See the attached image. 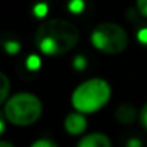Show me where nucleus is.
<instances>
[{
  "label": "nucleus",
  "mask_w": 147,
  "mask_h": 147,
  "mask_svg": "<svg viewBox=\"0 0 147 147\" xmlns=\"http://www.w3.org/2000/svg\"><path fill=\"white\" fill-rule=\"evenodd\" d=\"M80 40V29L66 19H51L43 22L36 33L38 49L48 56H58L69 52Z\"/></svg>",
  "instance_id": "nucleus-1"
},
{
  "label": "nucleus",
  "mask_w": 147,
  "mask_h": 147,
  "mask_svg": "<svg viewBox=\"0 0 147 147\" xmlns=\"http://www.w3.org/2000/svg\"><path fill=\"white\" fill-rule=\"evenodd\" d=\"M111 98V87L104 78H90L80 84L71 95L72 107L81 114L101 110Z\"/></svg>",
  "instance_id": "nucleus-2"
},
{
  "label": "nucleus",
  "mask_w": 147,
  "mask_h": 147,
  "mask_svg": "<svg viewBox=\"0 0 147 147\" xmlns=\"http://www.w3.org/2000/svg\"><path fill=\"white\" fill-rule=\"evenodd\" d=\"M43 111L42 101L30 92H19L5 104V117L15 125H30L36 123Z\"/></svg>",
  "instance_id": "nucleus-3"
},
{
  "label": "nucleus",
  "mask_w": 147,
  "mask_h": 147,
  "mask_svg": "<svg viewBox=\"0 0 147 147\" xmlns=\"http://www.w3.org/2000/svg\"><path fill=\"white\" fill-rule=\"evenodd\" d=\"M91 43L95 49L108 53L117 55L127 49L128 46V33L127 30L114 22L100 23L91 32Z\"/></svg>",
  "instance_id": "nucleus-4"
},
{
  "label": "nucleus",
  "mask_w": 147,
  "mask_h": 147,
  "mask_svg": "<svg viewBox=\"0 0 147 147\" xmlns=\"http://www.w3.org/2000/svg\"><path fill=\"white\" fill-rule=\"evenodd\" d=\"M87 125H88V120L84 114L75 111V113H71L65 117V121H63V127H65V131L72 134V136H78V134H82L85 130H87Z\"/></svg>",
  "instance_id": "nucleus-5"
},
{
  "label": "nucleus",
  "mask_w": 147,
  "mask_h": 147,
  "mask_svg": "<svg viewBox=\"0 0 147 147\" xmlns=\"http://www.w3.org/2000/svg\"><path fill=\"white\" fill-rule=\"evenodd\" d=\"M77 147H113V144L108 136L102 133H91L84 136L77 143Z\"/></svg>",
  "instance_id": "nucleus-6"
},
{
  "label": "nucleus",
  "mask_w": 147,
  "mask_h": 147,
  "mask_svg": "<svg viewBox=\"0 0 147 147\" xmlns=\"http://www.w3.org/2000/svg\"><path fill=\"white\" fill-rule=\"evenodd\" d=\"M137 117H138L137 108H136L133 104H130V102L121 104V105H118V108L115 110V118H117V121L121 123V124H133Z\"/></svg>",
  "instance_id": "nucleus-7"
},
{
  "label": "nucleus",
  "mask_w": 147,
  "mask_h": 147,
  "mask_svg": "<svg viewBox=\"0 0 147 147\" xmlns=\"http://www.w3.org/2000/svg\"><path fill=\"white\" fill-rule=\"evenodd\" d=\"M10 92V81L3 72H0V104H3Z\"/></svg>",
  "instance_id": "nucleus-8"
},
{
  "label": "nucleus",
  "mask_w": 147,
  "mask_h": 147,
  "mask_svg": "<svg viewBox=\"0 0 147 147\" xmlns=\"http://www.w3.org/2000/svg\"><path fill=\"white\" fill-rule=\"evenodd\" d=\"M20 48H22V45H20V42L16 38H7L3 42V49L7 53H10V55H16L20 51Z\"/></svg>",
  "instance_id": "nucleus-9"
},
{
  "label": "nucleus",
  "mask_w": 147,
  "mask_h": 147,
  "mask_svg": "<svg viewBox=\"0 0 147 147\" xmlns=\"http://www.w3.org/2000/svg\"><path fill=\"white\" fill-rule=\"evenodd\" d=\"M66 7H68V10H69L71 13H74V15H80V13L84 12V9H85V3L82 2V0H72V2L68 3Z\"/></svg>",
  "instance_id": "nucleus-10"
},
{
  "label": "nucleus",
  "mask_w": 147,
  "mask_h": 147,
  "mask_svg": "<svg viewBox=\"0 0 147 147\" xmlns=\"http://www.w3.org/2000/svg\"><path fill=\"white\" fill-rule=\"evenodd\" d=\"M87 65H88V61L84 55H77L72 61V66L75 71H84L87 68Z\"/></svg>",
  "instance_id": "nucleus-11"
},
{
  "label": "nucleus",
  "mask_w": 147,
  "mask_h": 147,
  "mask_svg": "<svg viewBox=\"0 0 147 147\" xmlns=\"http://www.w3.org/2000/svg\"><path fill=\"white\" fill-rule=\"evenodd\" d=\"M48 10H49V7L46 3H38L33 6V15L36 18H45L48 15Z\"/></svg>",
  "instance_id": "nucleus-12"
},
{
  "label": "nucleus",
  "mask_w": 147,
  "mask_h": 147,
  "mask_svg": "<svg viewBox=\"0 0 147 147\" xmlns=\"http://www.w3.org/2000/svg\"><path fill=\"white\" fill-rule=\"evenodd\" d=\"M26 66H28V69H30V71H38V69L40 68V59H39V56L30 55V56L28 58V61H26Z\"/></svg>",
  "instance_id": "nucleus-13"
},
{
  "label": "nucleus",
  "mask_w": 147,
  "mask_h": 147,
  "mask_svg": "<svg viewBox=\"0 0 147 147\" xmlns=\"http://www.w3.org/2000/svg\"><path fill=\"white\" fill-rule=\"evenodd\" d=\"M29 147H58V144L55 141H52L51 138H39V140L33 141Z\"/></svg>",
  "instance_id": "nucleus-14"
},
{
  "label": "nucleus",
  "mask_w": 147,
  "mask_h": 147,
  "mask_svg": "<svg viewBox=\"0 0 147 147\" xmlns=\"http://www.w3.org/2000/svg\"><path fill=\"white\" fill-rule=\"evenodd\" d=\"M137 40L143 45H147V26L140 28L137 30Z\"/></svg>",
  "instance_id": "nucleus-15"
},
{
  "label": "nucleus",
  "mask_w": 147,
  "mask_h": 147,
  "mask_svg": "<svg viewBox=\"0 0 147 147\" xmlns=\"http://www.w3.org/2000/svg\"><path fill=\"white\" fill-rule=\"evenodd\" d=\"M138 118H140V123L144 127V130H147V102L143 105V108H141V111L138 114Z\"/></svg>",
  "instance_id": "nucleus-16"
},
{
  "label": "nucleus",
  "mask_w": 147,
  "mask_h": 147,
  "mask_svg": "<svg viewBox=\"0 0 147 147\" xmlns=\"http://www.w3.org/2000/svg\"><path fill=\"white\" fill-rule=\"evenodd\" d=\"M136 6H137L138 13L143 15L144 18H147V0H138Z\"/></svg>",
  "instance_id": "nucleus-17"
},
{
  "label": "nucleus",
  "mask_w": 147,
  "mask_h": 147,
  "mask_svg": "<svg viewBox=\"0 0 147 147\" xmlns=\"http://www.w3.org/2000/svg\"><path fill=\"white\" fill-rule=\"evenodd\" d=\"M125 147H143V141L138 137H130L125 141Z\"/></svg>",
  "instance_id": "nucleus-18"
},
{
  "label": "nucleus",
  "mask_w": 147,
  "mask_h": 147,
  "mask_svg": "<svg viewBox=\"0 0 147 147\" xmlns=\"http://www.w3.org/2000/svg\"><path fill=\"white\" fill-rule=\"evenodd\" d=\"M6 130V117H5V113L0 111V136H2Z\"/></svg>",
  "instance_id": "nucleus-19"
},
{
  "label": "nucleus",
  "mask_w": 147,
  "mask_h": 147,
  "mask_svg": "<svg viewBox=\"0 0 147 147\" xmlns=\"http://www.w3.org/2000/svg\"><path fill=\"white\" fill-rule=\"evenodd\" d=\"M0 147H15V146L9 141H0Z\"/></svg>",
  "instance_id": "nucleus-20"
}]
</instances>
